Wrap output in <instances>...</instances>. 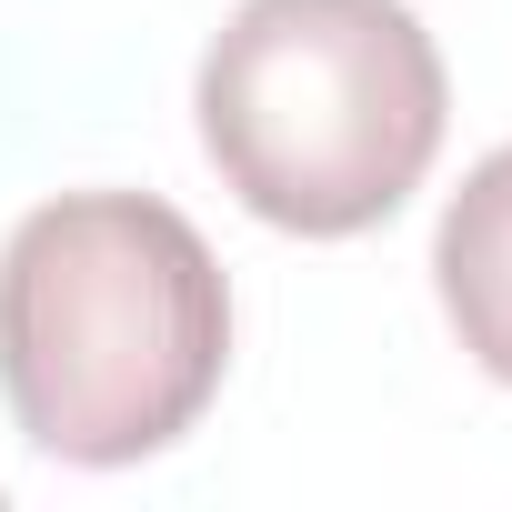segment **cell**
<instances>
[{"mask_svg":"<svg viewBox=\"0 0 512 512\" xmlns=\"http://www.w3.org/2000/svg\"><path fill=\"white\" fill-rule=\"evenodd\" d=\"M231 372V282L161 191H61L0 241V402L81 472L171 452Z\"/></svg>","mask_w":512,"mask_h":512,"instance_id":"6da1fadb","label":"cell"},{"mask_svg":"<svg viewBox=\"0 0 512 512\" xmlns=\"http://www.w3.org/2000/svg\"><path fill=\"white\" fill-rule=\"evenodd\" d=\"M191 111L251 221L352 241L422 191L452 81L412 0H241L201 51Z\"/></svg>","mask_w":512,"mask_h":512,"instance_id":"7a4b0ae2","label":"cell"},{"mask_svg":"<svg viewBox=\"0 0 512 512\" xmlns=\"http://www.w3.org/2000/svg\"><path fill=\"white\" fill-rule=\"evenodd\" d=\"M432 292H442L452 342H462L492 382H512V141L482 151V161L462 171V191L442 201Z\"/></svg>","mask_w":512,"mask_h":512,"instance_id":"3957f363","label":"cell"}]
</instances>
